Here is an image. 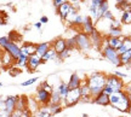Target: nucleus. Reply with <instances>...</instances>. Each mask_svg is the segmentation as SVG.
Wrapping results in <instances>:
<instances>
[{"instance_id": "0eeeda50", "label": "nucleus", "mask_w": 131, "mask_h": 117, "mask_svg": "<svg viewBox=\"0 0 131 117\" xmlns=\"http://www.w3.org/2000/svg\"><path fill=\"white\" fill-rule=\"evenodd\" d=\"M34 99L37 100V103L40 105V106H47L50 104V99H51V94L47 93L45 89H42L40 86L37 88V92H35V97Z\"/></svg>"}, {"instance_id": "4be33fe9", "label": "nucleus", "mask_w": 131, "mask_h": 117, "mask_svg": "<svg viewBox=\"0 0 131 117\" xmlns=\"http://www.w3.org/2000/svg\"><path fill=\"white\" fill-rule=\"evenodd\" d=\"M126 51H131V36L130 35L123 38V45L117 52L119 53V56H120L123 53H125Z\"/></svg>"}, {"instance_id": "f03ea898", "label": "nucleus", "mask_w": 131, "mask_h": 117, "mask_svg": "<svg viewBox=\"0 0 131 117\" xmlns=\"http://www.w3.org/2000/svg\"><path fill=\"white\" fill-rule=\"evenodd\" d=\"M109 105L113 106L114 109H117L120 112L127 113L131 106V103L127 98L126 93L122 91V92H115V93L109 95Z\"/></svg>"}, {"instance_id": "e2e57ef3", "label": "nucleus", "mask_w": 131, "mask_h": 117, "mask_svg": "<svg viewBox=\"0 0 131 117\" xmlns=\"http://www.w3.org/2000/svg\"><path fill=\"white\" fill-rule=\"evenodd\" d=\"M1 51H3V50H1V48H0V52H1Z\"/></svg>"}, {"instance_id": "6e6552de", "label": "nucleus", "mask_w": 131, "mask_h": 117, "mask_svg": "<svg viewBox=\"0 0 131 117\" xmlns=\"http://www.w3.org/2000/svg\"><path fill=\"white\" fill-rule=\"evenodd\" d=\"M3 50L6 52H9L10 54L12 56V58L15 59V62H16V59H18V57L21 56V46H18L17 43H15V42H12V41L7 42Z\"/></svg>"}, {"instance_id": "423d86ee", "label": "nucleus", "mask_w": 131, "mask_h": 117, "mask_svg": "<svg viewBox=\"0 0 131 117\" xmlns=\"http://www.w3.org/2000/svg\"><path fill=\"white\" fill-rule=\"evenodd\" d=\"M80 100H81V94H80L79 88L69 89V92L67 93L66 98L63 99L62 105H63L64 108H73L74 105L80 103Z\"/></svg>"}, {"instance_id": "58836bf2", "label": "nucleus", "mask_w": 131, "mask_h": 117, "mask_svg": "<svg viewBox=\"0 0 131 117\" xmlns=\"http://www.w3.org/2000/svg\"><path fill=\"white\" fill-rule=\"evenodd\" d=\"M40 87H41L42 89H45L47 93H50L51 94L52 92H53V87H52L51 84L49 83L47 81H44V82H41V84H40Z\"/></svg>"}, {"instance_id": "7c9ffc66", "label": "nucleus", "mask_w": 131, "mask_h": 117, "mask_svg": "<svg viewBox=\"0 0 131 117\" xmlns=\"http://www.w3.org/2000/svg\"><path fill=\"white\" fill-rule=\"evenodd\" d=\"M66 45H67V50L69 51H74L77 50V41H75V35L72 38L66 39Z\"/></svg>"}, {"instance_id": "473e14b6", "label": "nucleus", "mask_w": 131, "mask_h": 117, "mask_svg": "<svg viewBox=\"0 0 131 117\" xmlns=\"http://www.w3.org/2000/svg\"><path fill=\"white\" fill-rule=\"evenodd\" d=\"M84 21H85V16H81L80 13H78L70 24H72V25H74V27H81L83 23H84Z\"/></svg>"}, {"instance_id": "20e7f679", "label": "nucleus", "mask_w": 131, "mask_h": 117, "mask_svg": "<svg viewBox=\"0 0 131 117\" xmlns=\"http://www.w3.org/2000/svg\"><path fill=\"white\" fill-rule=\"evenodd\" d=\"M124 86H125L124 80L119 79V77H117V76L113 75V74H107V82H106V87H108L113 93L124 91Z\"/></svg>"}, {"instance_id": "a211bd4d", "label": "nucleus", "mask_w": 131, "mask_h": 117, "mask_svg": "<svg viewBox=\"0 0 131 117\" xmlns=\"http://www.w3.org/2000/svg\"><path fill=\"white\" fill-rule=\"evenodd\" d=\"M51 47L55 50L57 54L63 52L67 48V45H66V39L64 38H57L56 40H53L51 42Z\"/></svg>"}, {"instance_id": "412c9836", "label": "nucleus", "mask_w": 131, "mask_h": 117, "mask_svg": "<svg viewBox=\"0 0 131 117\" xmlns=\"http://www.w3.org/2000/svg\"><path fill=\"white\" fill-rule=\"evenodd\" d=\"M16 110H19L22 112L24 110H28V98L26 95H18L17 104H16Z\"/></svg>"}, {"instance_id": "6e6d98bb", "label": "nucleus", "mask_w": 131, "mask_h": 117, "mask_svg": "<svg viewBox=\"0 0 131 117\" xmlns=\"http://www.w3.org/2000/svg\"><path fill=\"white\" fill-rule=\"evenodd\" d=\"M0 117H11V115L10 113H7L6 111H0Z\"/></svg>"}, {"instance_id": "bf43d9fd", "label": "nucleus", "mask_w": 131, "mask_h": 117, "mask_svg": "<svg viewBox=\"0 0 131 117\" xmlns=\"http://www.w3.org/2000/svg\"><path fill=\"white\" fill-rule=\"evenodd\" d=\"M81 117H90V116L88 115V113H83V116H81Z\"/></svg>"}, {"instance_id": "4d7b16f0", "label": "nucleus", "mask_w": 131, "mask_h": 117, "mask_svg": "<svg viewBox=\"0 0 131 117\" xmlns=\"http://www.w3.org/2000/svg\"><path fill=\"white\" fill-rule=\"evenodd\" d=\"M0 12H1V11H0ZM6 23H7V22H6V18H3V17H1V13H0V25H5Z\"/></svg>"}, {"instance_id": "39448f33", "label": "nucleus", "mask_w": 131, "mask_h": 117, "mask_svg": "<svg viewBox=\"0 0 131 117\" xmlns=\"http://www.w3.org/2000/svg\"><path fill=\"white\" fill-rule=\"evenodd\" d=\"M75 41H77V50H79L81 52H89L92 47L89 35L83 33V32H80L75 35Z\"/></svg>"}, {"instance_id": "bb28decb", "label": "nucleus", "mask_w": 131, "mask_h": 117, "mask_svg": "<svg viewBox=\"0 0 131 117\" xmlns=\"http://www.w3.org/2000/svg\"><path fill=\"white\" fill-rule=\"evenodd\" d=\"M108 38H122L123 35V30L122 28H109L107 33Z\"/></svg>"}, {"instance_id": "09e8293b", "label": "nucleus", "mask_w": 131, "mask_h": 117, "mask_svg": "<svg viewBox=\"0 0 131 117\" xmlns=\"http://www.w3.org/2000/svg\"><path fill=\"white\" fill-rule=\"evenodd\" d=\"M52 3H53V6L58 9L61 5H63L64 3H68V0H52Z\"/></svg>"}, {"instance_id": "ddd939ff", "label": "nucleus", "mask_w": 131, "mask_h": 117, "mask_svg": "<svg viewBox=\"0 0 131 117\" xmlns=\"http://www.w3.org/2000/svg\"><path fill=\"white\" fill-rule=\"evenodd\" d=\"M85 80H83V77L78 74V72H74V74H72L69 77V81H68V83H67V86H68V88L69 89H77L80 87V84L84 82Z\"/></svg>"}, {"instance_id": "a878e982", "label": "nucleus", "mask_w": 131, "mask_h": 117, "mask_svg": "<svg viewBox=\"0 0 131 117\" xmlns=\"http://www.w3.org/2000/svg\"><path fill=\"white\" fill-rule=\"evenodd\" d=\"M57 92L60 93V95H61L62 99L66 98V95H67V93L69 92V88H68V86H67V83L66 82H63V81H61L60 82V84H58V87H57Z\"/></svg>"}, {"instance_id": "8fccbe9b", "label": "nucleus", "mask_w": 131, "mask_h": 117, "mask_svg": "<svg viewBox=\"0 0 131 117\" xmlns=\"http://www.w3.org/2000/svg\"><path fill=\"white\" fill-rule=\"evenodd\" d=\"M102 3H103V0H91V1H90V5L96 6V7H100Z\"/></svg>"}, {"instance_id": "c03bdc74", "label": "nucleus", "mask_w": 131, "mask_h": 117, "mask_svg": "<svg viewBox=\"0 0 131 117\" xmlns=\"http://www.w3.org/2000/svg\"><path fill=\"white\" fill-rule=\"evenodd\" d=\"M102 18H103V19H108V21H111V22L115 19V18H114V16H113V13L111 12V11H107V12H106V13L102 16Z\"/></svg>"}, {"instance_id": "9d476101", "label": "nucleus", "mask_w": 131, "mask_h": 117, "mask_svg": "<svg viewBox=\"0 0 131 117\" xmlns=\"http://www.w3.org/2000/svg\"><path fill=\"white\" fill-rule=\"evenodd\" d=\"M40 64H42L41 58H40L39 56H37V54H33V56H30L28 58V62H27V69H28L29 72H35V71H38L37 69L39 68Z\"/></svg>"}, {"instance_id": "cd10ccee", "label": "nucleus", "mask_w": 131, "mask_h": 117, "mask_svg": "<svg viewBox=\"0 0 131 117\" xmlns=\"http://www.w3.org/2000/svg\"><path fill=\"white\" fill-rule=\"evenodd\" d=\"M63 103V99L61 98L60 93L57 92V89L53 88V92L51 93V99H50V104H62ZM49 104V105H50Z\"/></svg>"}, {"instance_id": "052dcab7", "label": "nucleus", "mask_w": 131, "mask_h": 117, "mask_svg": "<svg viewBox=\"0 0 131 117\" xmlns=\"http://www.w3.org/2000/svg\"><path fill=\"white\" fill-rule=\"evenodd\" d=\"M127 113H129V115L131 116V106H130V109H129V112H127Z\"/></svg>"}, {"instance_id": "f3484780", "label": "nucleus", "mask_w": 131, "mask_h": 117, "mask_svg": "<svg viewBox=\"0 0 131 117\" xmlns=\"http://www.w3.org/2000/svg\"><path fill=\"white\" fill-rule=\"evenodd\" d=\"M92 103L96 105H100V106H108L109 105V95L101 92L100 94L92 98Z\"/></svg>"}, {"instance_id": "5fc2aeb1", "label": "nucleus", "mask_w": 131, "mask_h": 117, "mask_svg": "<svg viewBox=\"0 0 131 117\" xmlns=\"http://www.w3.org/2000/svg\"><path fill=\"white\" fill-rule=\"evenodd\" d=\"M49 22V18H47L46 16H42L41 18H40V23L41 24H45V23H47Z\"/></svg>"}, {"instance_id": "2eb2a0df", "label": "nucleus", "mask_w": 131, "mask_h": 117, "mask_svg": "<svg viewBox=\"0 0 131 117\" xmlns=\"http://www.w3.org/2000/svg\"><path fill=\"white\" fill-rule=\"evenodd\" d=\"M123 38L124 36H122V38H104V41H103V43L104 45H107L108 47H111V48H113V50H115V51H118L120 47H122L123 45Z\"/></svg>"}, {"instance_id": "864d4df0", "label": "nucleus", "mask_w": 131, "mask_h": 117, "mask_svg": "<svg viewBox=\"0 0 131 117\" xmlns=\"http://www.w3.org/2000/svg\"><path fill=\"white\" fill-rule=\"evenodd\" d=\"M21 117H32V112L29 110H24L22 115H21Z\"/></svg>"}, {"instance_id": "37998d69", "label": "nucleus", "mask_w": 131, "mask_h": 117, "mask_svg": "<svg viewBox=\"0 0 131 117\" xmlns=\"http://www.w3.org/2000/svg\"><path fill=\"white\" fill-rule=\"evenodd\" d=\"M124 92L126 93L127 98H129V100H130V103H131V82L124 86Z\"/></svg>"}, {"instance_id": "e433bc0d", "label": "nucleus", "mask_w": 131, "mask_h": 117, "mask_svg": "<svg viewBox=\"0 0 131 117\" xmlns=\"http://www.w3.org/2000/svg\"><path fill=\"white\" fill-rule=\"evenodd\" d=\"M70 53H72V51H69V50L66 48L63 52H61V53L57 54V59H58V61H64V59H67V58L70 56Z\"/></svg>"}, {"instance_id": "49530a36", "label": "nucleus", "mask_w": 131, "mask_h": 117, "mask_svg": "<svg viewBox=\"0 0 131 117\" xmlns=\"http://www.w3.org/2000/svg\"><path fill=\"white\" fill-rule=\"evenodd\" d=\"M109 28H122V23H120V21H117V19L112 21L111 24H109Z\"/></svg>"}, {"instance_id": "2f4dec72", "label": "nucleus", "mask_w": 131, "mask_h": 117, "mask_svg": "<svg viewBox=\"0 0 131 117\" xmlns=\"http://www.w3.org/2000/svg\"><path fill=\"white\" fill-rule=\"evenodd\" d=\"M79 91H80V94H81V98H83V97H90V95H91V94H90L89 86L86 84V82H85V81L80 84Z\"/></svg>"}, {"instance_id": "c85d7f7f", "label": "nucleus", "mask_w": 131, "mask_h": 117, "mask_svg": "<svg viewBox=\"0 0 131 117\" xmlns=\"http://www.w3.org/2000/svg\"><path fill=\"white\" fill-rule=\"evenodd\" d=\"M49 109H50L51 116H55V115H57V113H60L63 111V105H62V104H50V105H49Z\"/></svg>"}, {"instance_id": "5701e85b", "label": "nucleus", "mask_w": 131, "mask_h": 117, "mask_svg": "<svg viewBox=\"0 0 131 117\" xmlns=\"http://www.w3.org/2000/svg\"><path fill=\"white\" fill-rule=\"evenodd\" d=\"M32 117H51V112L49 105L47 106H40L34 113H32Z\"/></svg>"}, {"instance_id": "b1692460", "label": "nucleus", "mask_w": 131, "mask_h": 117, "mask_svg": "<svg viewBox=\"0 0 131 117\" xmlns=\"http://www.w3.org/2000/svg\"><path fill=\"white\" fill-rule=\"evenodd\" d=\"M120 62H122V65L131 68V51H126L125 53L120 54Z\"/></svg>"}, {"instance_id": "0e129e2a", "label": "nucleus", "mask_w": 131, "mask_h": 117, "mask_svg": "<svg viewBox=\"0 0 131 117\" xmlns=\"http://www.w3.org/2000/svg\"><path fill=\"white\" fill-rule=\"evenodd\" d=\"M0 72H1V69H0Z\"/></svg>"}, {"instance_id": "1a4fd4ad", "label": "nucleus", "mask_w": 131, "mask_h": 117, "mask_svg": "<svg viewBox=\"0 0 131 117\" xmlns=\"http://www.w3.org/2000/svg\"><path fill=\"white\" fill-rule=\"evenodd\" d=\"M0 64L3 65V68L10 69L11 66H14L15 59L12 58V56L10 54L9 52H6L3 50V51L0 52Z\"/></svg>"}, {"instance_id": "dca6fc26", "label": "nucleus", "mask_w": 131, "mask_h": 117, "mask_svg": "<svg viewBox=\"0 0 131 117\" xmlns=\"http://www.w3.org/2000/svg\"><path fill=\"white\" fill-rule=\"evenodd\" d=\"M81 32L85 34H88V35H90V34L94 32L95 29V22H94V19L91 18L90 16H85V21H84V23H83V25H81Z\"/></svg>"}, {"instance_id": "de8ad7c7", "label": "nucleus", "mask_w": 131, "mask_h": 117, "mask_svg": "<svg viewBox=\"0 0 131 117\" xmlns=\"http://www.w3.org/2000/svg\"><path fill=\"white\" fill-rule=\"evenodd\" d=\"M9 41H10V40H9V38H7V36H1V38H0V48L3 50V48L5 47V45H6Z\"/></svg>"}, {"instance_id": "c9c22d12", "label": "nucleus", "mask_w": 131, "mask_h": 117, "mask_svg": "<svg viewBox=\"0 0 131 117\" xmlns=\"http://www.w3.org/2000/svg\"><path fill=\"white\" fill-rule=\"evenodd\" d=\"M77 14H78V10L74 9V7L72 6V7H70V11H69V14H68V18H67L66 22H68V23L70 24L72 22H73V19L75 18V16H77Z\"/></svg>"}, {"instance_id": "3c124183", "label": "nucleus", "mask_w": 131, "mask_h": 117, "mask_svg": "<svg viewBox=\"0 0 131 117\" xmlns=\"http://www.w3.org/2000/svg\"><path fill=\"white\" fill-rule=\"evenodd\" d=\"M80 101H81V103H92V97H91V95H90V97H83Z\"/></svg>"}, {"instance_id": "393cba45", "label": "nucleus", "mask_w": 131, "mask_h": 117, "mask_svg": "<svg viewBox=\"0 0 131 117\" xmlns=\"http://www.w3.org/2000/svg\"><path fill=\"white\" fill-rule=\"evenodd\" d=\"M53 59H57V53L51 47V48H50V50L41 57V62L42 63H45V62H47V61H53Z\"/></svg>"}, {"instance_id": "f257e3e1", "label": "nucleus", "mask_w": 131, "mask_h": 117, "mask_svg": "<svg viewBox=\"0 0 131 117\" xmlns=\"http://www.w3.org/2000/svg\"><path fill=\"white\" fill-rule=\"evenodd\" d=\"M85 82L89 86L90 94L94 98L97 94L103 92V88L107 82V74L102 71H92L89 74V76H86Z\"/></svg>"}, {"instance_id": "9b49d317", "label": "nucleus", "mask_w": 131, "mask_h": 117, "mask_svg": "<svg viewBox=\"0 0 131 117\" xmlns=\"http://www.w3.org/2000/svg\"><path fill=\"white\" fill-rule=\"evenodd\" d=\"M35 51H37V45L33 42H23L21 46V56H24L27 58L35 54Z\"/></svg>"}, {"instance_id": "603ef678", "label": "nucleus", "mask_w": 131, "mask_h": 117, "mask_svg": "<svg viewBox=\"0 0 131 117\" xmlns=\"http://www.w3.org/2000/svg\"><path fill=\"white\" fill-rule=\"evenodd\" d=\"M22 115V111H19V110H15L14 112L11 113V117H21Z\"/></svg>"}, {"instance_id": "69168bd1", "label": "nucleus", "mask_w": 131, "mask_h": 117, "mask_svg": "<svg viewBox=\"0 0 131 117\" xmlns=\"http://www.w3.org/2000/svg\"><path fill=\"white\" fill-rule=\"evenodd\" d=\"M130 36H131V34H130Z\"/></svg>"}, {"instance_id": "6ab92c4d", "label": "nucleus", "mask_w": 131, "mask_h": 117, "mask_svg": "<svg viewBox=\"0 0 131 117\" xmlns=\"http://www.w3.org/2000/svg\"><path fill=\"white\" fill-rule=\"evenodd\" d=\"M70 7H72V5L69 3H64L63 5H61L58 9H57V13L60 16V18L62 21H67L68 18V14H69V11H70Z\"/></svg>"}, {"instance_id": "7ed1b4c3", "label": "nucleus", "mask_w": 131, "mask_h": 117, "mask_svg": "<svg viewBox=\"0 0 131 117\" xmlns=\"http://www.w3.org/2000/svg\"><path fill=\"white\" fill-rule=\"evenodd\" d=\"M100 51L102 53L103 58H106L109 63H112L113 65L115 66H123L122 65V62H120V56L115 50H113L111 47H108L107 45L103 43L102 46L100 47Z\"/></svg>"}, {"instance_id": "680f3d73", "label": "nucleus", "mask_w": 131, "mask_h": 117, "mask_svg": "<svg viewBox=\"0 0 131 117\" xmlns=\"http://www.w3.org/2000/svg\"><path fill=\"white\" fill-rule=\"evenodd\" d=\"M1 86H3V83H1V82H0V87H1Z\"/></svg>"}, {"instance_id": "13d9d810", "label": "nucleus", "mask_w": 131, "mask_h": 117, "mask_svg": "<svg viewBox=\"0 0 131 117\" xmlns=\"http://www.w3.org/2000/svg\"><path fill=\"white\" fill-rule=\"evenodd\" d=\"M41 25H42V24L40 23V22H37V23H34V27H35L37 29H40V28H41Z\"/></svg>"}, {"instance_id": "f8f14e48", "label": "nucleus", "mask_w": 131, "mask_h": 117, "mask_svg": "<svg viewBox=\"0 0 131 117\" xmlns=\"http://www.w3.org/2000/svg\"><path fill=\"white\" fill-rule=\"evenodd\" d=\"M17 99H18V95H9L5 98V111L7 113L11 115L16 110Z\"/></svg>"}, {"instance_id": "4c0bfd02", "label": "nucleus", "mask_w": 131, "mask_h": 117, "mask_svg": "<svg viewBox=\"0 0 131 117\" xmlns=\"http://www.w3.org/2000/svg\"><path fill=\"white\" fill-rule=\"evenodd\" d=\"M7 38H9L10 41L17 43V41H19V40H21V35H18L16 32H11V33L9 34V36H7Z\"/></svg>"}, {"instance_id": "4468645a", "label": "nucleus", "mask_w": 131, "mask_h": 117, "mask_svg": "<svg viewBox=\"0 0 131 117\" xmlns=\"http://www.w3.org/2000/svg\"><path fill=\"white\" fill-rule=\"evenodd\" d=\"M90 38V41H91V43H92V46L97 47V48H100V47L103 45V41H104V39H103V35L100 32H98L97 29H95L92 33L89 35Z\"/></svg>"}, {"instance_id": "c756f323", "label": "nucleus", "mask_w": 131, "mask_h": 117, "mask_svg": "<svg viewBox=\"0 0 131 117\" xmlns=\"http://www.w3.org/2000/svg\"><path fill=\"white\" fill-rule=\"evenodd\" d=\"M120 23L122 24H131V10L123 11L122 18H120Z\"/></svg>"}, {"instance_id": "79ce46f5", "label": "nucleus", "mask_w": 131, "mask_h": 117, "mask_svg": "<svg viewBox=\"0 0 131 117\" xmlns=\"http://www.w3.org/2000/svg\"><path fill=\"white\" fill-rule=\"evenodd\" d=\"M100 11H101V13H102V16L107 11H109V4H108L107 0H103V3L101 4V6H100Z\"/></svg>"}, {"instance_id": "a18cd8bd", "label": "nucleus", "mask_w": 131, "mask_h": 117, "mask_svg": "<svg viewBox=\"0 0 131 117\" xmlns=\"http://www.w3.org/2000/svg\"><path fill=\"white\" fill-rule=\"evenodd\" d=\"M113 75H115L117 77H119V79H122V80H126L127 77H129L126 74H124V72H122V71H118V70L114 71V72H113Z\"/></svg>"}, {"instance_id": "aec40b11", "label": "nucleus", "mask_w": 131, "mask_h": 117, "mask_svg": "<svg viewBox=\"0 0 131 117\" xmlns=\"http://www.w3.org/2000/svg\"><path fill=\"white\" fill-rule=\"evenodd\" d=\"M51 48V42H41V43H37V51L35 54L41 58Z\"/></svg>"}, {"instance_id": "72a5a7b5", "label": "nucleus", "mask_w": 131, "mask_h": 117, "mask_svg": "<svg viewBox=\"0 0 131 117\" xmlns=\"http://www.w3.org/2000/svg\"><path fill=\"white\" fill-rule=\"evenodd\" d=\"M118 9H120L122 11H127V10H131V3L129 0H123L120 3L117 4Z\"/></svg>"}, {"instance_id": "f704fd0d", "label": "nucleus", "mask_w": 131, "mask_h": 117, "mask_svg": "<svg viewBox=\"0 0 131 117\" xmlns=\"http://www.w3.org/2000/svg\"><path fill=\"white\" fill-rule=\"evenodd\" d=\"M27 62H28V58L24 56H19L18 59H16V62H15V64H16V66H18V68H27Z\"/></svg>"}, {"instance_id": "a19ab883", "label": "nucleus", "mask_w": 131, "mask_h": 117, "mask_svg": "<svg viewBox=\"0 0 131 117\" xmlns=\"http://www.w3.org/2000/svg\"><path fill=\"white\" fill-rule=\"evenodd\" d=\"M38 80H39V77H32V79L23 81V82L21 83V86H22V87H28V86H32V84H34L35 82H37Z\"/></svg>"}, {"instance_id": "ea45409f", "label": "nucleus", "mask_w": 131, "mask_h": 117, "mask_svg": "<svg viewBox=\"0 0 131 117\" xmlns=\"http://www.w3.org/2000/svg\"><path fill=\"white\" fill-rule=\"evenodd\" d=\"M22 72V70H21V68H18V66H11L9 69V74L11 76H17V75H19Z\"/></svg>"}]
</instances>
